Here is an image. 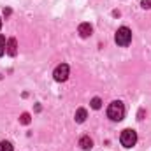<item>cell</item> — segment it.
<instances>
[{
    "label": "cell",
    "mask_w": 151,
    "mask_h": 151,
    "mask_svg": "<svg viewBox=\"0 0 151 151\" xmlns=\"http://www.w3.org/2000/svg\"><path fill=\"white\" fill-rule=\"evenodd\" d=\"M0 27H2V19H0Z\"/></svg>",
    "instance_id": "obj_14"
},
{
    "label": "cell",
    "mask_w": 151,
    "mask_h": 151,
    "mask_svg": "<svg viewBox=\"0 0 151 151\" xmlns=\"http://www.w3.org/2000/svg\"><path fill=\"white\" fill-rule=\"evenodd\" d=\"M100 106H102V100H100L99 97H95V99L91 100V107H93V109H100Z\"/></svg>",
    "instance_id": "obj_11"
},
{
    "label": "cell",
    "mask_w": 151,
    "mask_h": 151,
    "mask_svg": "<svg viewBox=\"0 0 151 151\" xmlns=\"http://www.w3.org/2000/svg\"><path fill=\"white\" fill-rule=\"evenodd\" d=\"M77 30H79V35H81V37H90L91 32H93V28H91L90 23H81Z\"/></svg>",
    "instance_id": "obj_5"
},
{
    "label": "cell",
    "mask_w": 151,
    "mask_h": 151,
    "mask_svg": "<svg viewBox=\"0 0 151 151\" xmlns=\"http://www.w3.org/2000/svg\"><path fill=\"white\" fill-rule=\"evenodd\" d=\"M5 51H7L11 56H14V55H16V40H14V39H11V40L7 42V46H5Z\"/></svg>",
    "instance_id": "obj_7"
},
{
    "label": "cell",
    "mask_w": 151,
    "mask_h": 151,
    "mask_svg": "<svg viewBox=\"0 0 151 151\" xmlns=\"http://www.w3.org/2000/svg\"><path fill=\"white\" fill-rule=\"evenodd\" d=\"M114 39H116V44H118V46H128L130 40H132V32H130V28H127V27L118 28Z\"/></svg>",
    "instance_id": "obj_3"
},
{
    "label": "cell",
    "mask_w": 151,
    "mask_h": 151,
    "mask_svg": "<svg viewBox=\"0 0 151 151\" xmlns=\"http://www.w3.org/2000/svg\"><path fill=\"white\" fill-rule=\"evenodd\" d=\"M53 77H55V81H58V83L67 81V77H69V65H67V63L58 65V67L55 69V72H53Z\"/></svg>",
    "instance_id": "obj_4"
},
{
    "label": "cell",
    "mask_w": 151,
    "mask_h": 151,
    "mask_svg": "<svg viewBox=\"0 0 151 151\" xmlns=\"http://www.w3.org/2000/svg\"><path fill=\"white\" fill-rule=\"evenodd\" d=\"M0 151H12V144L9 141H2L0 142Z\"/></svg>",
    "instance_id": "obj_9"
},
{
    "label": "cell",
    "mask_w": 151,
    "mask_h": 151,
    "mask_svg": "<svg viewBox=\"0 0 151 151\" xmlns=\"http://www.w3.org/2000/svg\"><path fill=\"white\" fill-rule=\"evenodd\" d=\"M142 7H144V9H150L151 7V0H142Z\"/></svg>",
    "instance_id": "obj_12"
},
{
    "label": "cell",
    "mask_w": 151,
    "mask_h": 151,
    "mask_svg": "<svg viewBox=\"0 0 151 151\" xmlns=\"http://www.w3.org/2000/svg\"><path fill=\"white\" fill-rule=\"evenodd\" d=\"M5 46H7L5 37H4V35H0V56H4V53H5Z\"/></svg>",
    "instance_id": "obj_10"
},
{
    "label": "cell",
    "mask_w": 151,
    "mask_h": 151,
    "mask_svg": "<svg viewBox=\"0 0 151 151\" xmlns=\"http://www.w3.org/2000/svg\"><path fill=\"white\" fill-rule=\"evenodd\" d=\"M119 141H121V144H123L125 148H132V146H135V142H137V134H135V130H132V128L123 130Z\"/></svg>",
    "instance_id": "obj_2"
},
{
    "label": "cell",
    "mask_w": 151,
    "mask_h": 151,
    "mask_svg": "<svg viewBox=\"0 0 151 151\" xmlns=\"http://www.w3.org/2000/svg\"><path fill=\"white\" fill-rule=\"evenodd\" d=\"M86 116H88L86 109H83V107H81V109H77V111H76V121H77V123H83V121L86 119Z\"/></svg>",
    "instance_id": "obj_8"
},
{
    "label": "cell",
    "mask_w": 151,
    "mask_h": 151,
    "mask_svg": "<svg viewBox=\"0 0 151 151\" xmlns=\"http://www.w3.org/2000/svg\"><path fill=\"white\" fill-rule=\"evenodd\" d=\"M23 123H28V114H23Z\"/></svg>",
    "instance_id": "obj_13"
},
{
    "label": "cell",
    "mask_w": 151,
    "mask_h": 151,
    "mask_svg": "<svg viewBox=\"0 0 151 151\" xmlns=\"http://www.w3.org/2000/svg\"><path fill=\"white\" fill-rule=\"evenodd\" d=\"M107 116L113 119V121H121L123 116H125V107L119 100H114L113 104H109L107 107Z\"/></svg>",
    "instance_id": "obj_1"
},
{
    "label": "cell",
    "mask_w": 151,
    "mask_h": 151,
    "mask_svg": "<svg viewBox=\"0 0 151 151\" xmlns=\"http://www.w3.org/2000/svg\"><path fill=\"white\" fill-rule=\"evenodd\" d=\"M79 146H81L83 150H90V148L93 146V142H91V139H90L88 135H84V137L79 139Z\"/></svg>",
    "instance_id": "obj_6"
}]
</instances>
